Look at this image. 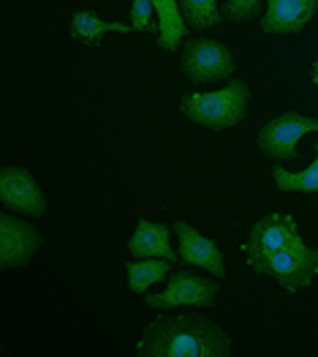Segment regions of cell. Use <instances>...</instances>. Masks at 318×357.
Here are the masks:
<instances>
[{
	"label": "cell",
	"instance_id": "1",
	"mask_svg": "<svg viewBox=\"0 0 318 357\" xmlns=\"http://www.w3.org/2000/svg\"><path fill=\"white\" fill-rule=\"evenodd\" d=\"M242 251L253 273L272 275L286 292L310 287L318 273V251L302 243L296 221L289 213H269L259 218Z\"/></svg>",
	"mask_w": 318,
	"mask_h": 357
},
{
	"label": "cell",
	"instance_id": "2",
	"mask_svg": "<svg viewBox=\"0 0 318 357\" xmlns=\"http://www.w3.org/2000/svg\"><path fill=\"white\" fill-rule=\"evenodd\" d=\"M139 357H229L232 341L204 317H161L136 347Z\"/></svg>",
	"mask_w": 318,
	"mask_h": 357
},
{
	"label": "cell",
	"instance_id": "3",
	"mask_svg": "<svg viewBox=\"0 0 318 357\" xmlns=\"http://www.w3.org/2000/svg\"><path fill=\"white\" fill-rule=\"evenodd\" d=\"M248 85L242 79H232L226 88L215 93H185L180 101L182 115L212 131H226L248 115Z\"/></svg>",
	"mask_w": 318,
	"mask_h": 357
},
{
	"label": "cell",
	"instance_id": "4",
	"mask_svg": "<svg viewBox=\"0 0 318 357\" xmlns=\"http://www.w3.org/2000/svg\"><path fill=\"white\" fill-rule=\"evenodd\" d=\"M182 71L196 85L229 79L234 74V55L223 41L191 38L185 44V52H182Z\"/></svg>",
	"mask_w": 318,
	"mask_h": 357
},
{
	"label": "cell",
	"instance_id": "5",
	"mask_svg": "<svg viewBox=\"0 0 318 357\" xmlns=\"http://www.w3.org/2000/svg\"><path fill=\"white\" fill-rule=\"evenodd\" d=\"M310 131H318L316 118H305V115H296V112H283L280 118L269 120L261 128L256 142H259V150L267 158H272V161H294V158H299L296 142Z\"/></svg>",
	"mask_w": 318,
	"mask_h": 357
},
{
	"label": "cell",
	"instance_id": "6",
	"mask_svg": "<svg viewBox=\"0 0 318 357\" xmlns=\"http://www.w3.org/2000/svg\"><path fill=\"white\" fill-rule=\"evenodd\" d=\"M221 292V284L204 278V275H196V273H188V270H180L174 273L166 284L164 292L158 295H147L145 305L150 308H174V305H199V308H207L212 305L215 298Z\"/></svg>",
	"mask_w": 318,
	"mask_h": 357
},
{
	"label": "cell",
	"instance_id": "7",
	"mask_svg": "<svg viewBox=\"0 0 318 357\" xmlns=\"http://www.w3.org/2000/svg\"><path fill=\"white\" fill-rule=\"evenodd\" d=\"M0 202L30 218H41L47 213V197L41 185L22 167H6L0 172Z\"/></svg>",
	"mask_w": 318,
	"mask_h": 357
},
{
	"label": "cell",
	"instance_id": "8",
	"mask_svg": "<svg viewBox=\"0 0 318 357\" xmlns=\"http://www.w3.org/2000/svg\"><path fill=\"white\" fill-rule=\"evenodd\" d=\"M41 248V232L8 213L0 215V268L11 270L25 265L30 257Z\"/></svg>",
	"mask_w": 318,
	"mask_h": 357
},
{
	"label": "cell",
	"instance_id": "9",
	"mask_svg": "<svg viewBox=\"0 0 318 357\" xmlns=\"http://www.w3.org/2000/svg\"><path fill=\"white\" fill-rule=\"evenodd\" d=\"M174 232H177V240H180V262L207 270V273H212L218 281L226 278L223 254H221V248H218L212 240H207L204 235H199V232H196L191 224H185V221H174Z\"/></svg>",
	"mask_w": 318,
	"mask_h": 357
},
{
	"label": "cell",
	"instance_id": "10",
	"mask_svg": "<svg viewBox=\"0 0 318 357\" xmlns=\"http://www.w3.org/2000/svg\"><path fill=\"white\" fill-rule=\"evenodd\" d=\"M318 11V0H267L264 33H299Z\"/></svg>",
	"mask_w": 318,
	"mask_h": 357
},
{
	"label": "cell",
	"instance_id": "11",
	"mask_svg": "<svg viewBox=\"0 0 318 357\" xmlns=\"http://www.w3.org/2000/svg\"><path fill=\"white\" fill-rule=\"evenodd\" d=\"M169 235H172V229L166 224H152L147 218H139V224L134 229V238L128 240V251H131L134 259H169V262H177L180 251L172 248Z\"/></svg>",
	"mask_w": 318,
	"mask_h": 357
},
{
	"label": "cell",
	"instance_id": "12",
	"mask_svg": "<svg viewBox=\"0 0 318 357\" xmlns=\"http://www.w3.org/2000/svg\"><path fill=\"white\" fill-rule=\"evenodd\" d=\"M155 14H158V22H161V33H158V44L161 50H177L180 41L188 36V22L182 20V11H180V3L177 0H150Z\"/></svg>",
	"mask_w": 318,
	"mask_h": 357
},
{
	"label": "cell",
	"instance_id": "13",
	"mask_svg": "<svg viewBox=\"0 0 318 357\" xmlns=\"http://www.w3.org/2000/svg\"><path fill=\"white\" fill-rule=\"evenodd\" d=\"M134 25H122V22H104L101 17H95L93 11H77L71 17V38L90 44V47H98L101 38L106 33H131Z\"/></svg>",
	"mask_w": 318,
	"mask_h": 357
},
{
	"label": "cell",
	"instance_id": "14",
	"mask_svg": "<svg viewBox=\"0 0 318 357\" xmlns=\"http://www.w3.org/2000/svg\"><path fill=\"white\" fill-rule=\"evenodd\" d=\"M174 262L169 259H150V262H125V270H128V289L134 292V295H145L147 289L152 287V284H158V281H164L166 275H169V270H172Z\"/></svg>",
	"mask_w": 318,
	"mask_h": 357
},
{
	"label": "cell",
	"instance_id": "15",
	"mask_svg": "<svg viewBox=\"0 0 318 357\" xmlns=\"http://www.w3.org/2000/svg\"><path fill=\"white\" fill-rule=\"evenodd\" d=\"M272 180L283 191H296V194H313V191H318V142H316V161L308 169L289 172V169H280V164H278L272 169Z\"/></svg>",
	"mask_w": 318,
	"mask_h": 357
},
{
	"label": "cell",
	"instance_id": "16",
	"mask_svg": "<svg viewBox=\"0 0 318 357\" xmlns=\"http://www.w3.org/2000/svg\"><path fill=\"white\" fill-rule=\"evenodd\" d=\"M177 3H180L182 20L188 22V28L204 30V28H215V25H221V8H218V0H177Z\"/></svg>",
	"mask_w": 318,
	"mask_h": 357
},
{
	"label": "cell",
	"instance_id": "17",
	"mask_svg": "<svg viewBox=\"0 0 318 357\" xmlns=\"http://www.w3.org/2000/svg\"><path fill=\"white\" fill-rule=\"evenodd\" d=\"M131 25H134V30L161 33L158 14H155V8H152L150 0H134V6H131Z\"/></svg>",
	"mask_w": 318,
	"mask_h": 357
},
{
	"label": "cell",
	"instance_id": "18",
	"mask_svg": "<svg viewBox=\"0 0 318 357\" xmlns=\"http://www.w3.org/2000/svg\"><path fill=\"white\" fill-rule=\"evenodd\" d=\"M256 11H259V0H226V6H223V14L237 22L253 20Z\"/></svg>",
	"mask_w": 318,
	"mask_h": 357
},
{
	"label": "cell",
	"instance_id": "19",
	"mask_svg": "<svg viewBox=\"0 0 318 357\" xmlns=\"http://www.w3.org/2000/svg\"><path fill=\"white\" fill-rule=\"evenodd\" d=\"M313 82H316V88H318V60L313 63Z\"/></svg>",
	"mask_w": 318,
	"mask_h": 357
}]
</instances>
